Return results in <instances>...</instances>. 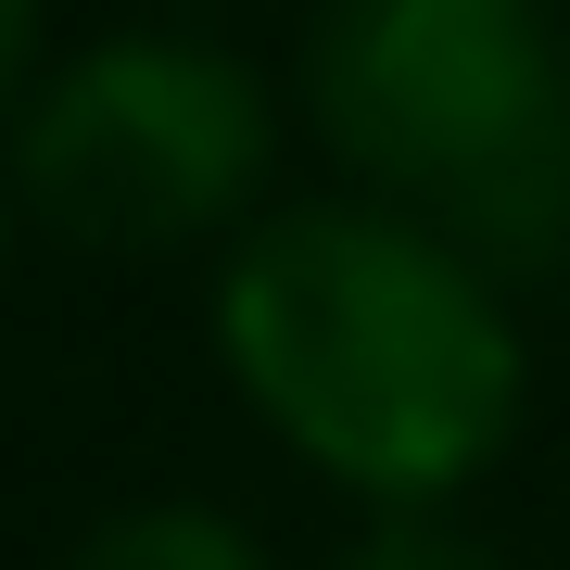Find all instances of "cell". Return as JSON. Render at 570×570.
<instances>
[{
    "instance_id": "obj_1",
    "label": "cell",
    "mask_w": 570,
    "mask_h": 570,
    "mask_svg": "<svg viewBox=\"0 0 570 570\" xmlns=\"http://www.w3.org/2000/svg\"><path fill=\"white\" fill-rule=\"evenodd\" d=\"M228 393L279 431L317 482L381 508H456L532 406V330L444 228L317 190L266 204L216 254L204 292Z\"/></svg>"
},
{
    "instance_id": "obj_2",
    "label": "cell",
    "mask_w": 570,
    "mask_h": 570,
    "mask_svg": "<svg viewBox=\"0 0 570 570\" xmlns=\"http://www.w3.org/2000/svg\"><path fill=\"white\" fill-rule=\"evenodd\" d=\"M292 102L367 204L444 228L494 292L570 266V13L558 0H317Z\"/></svg>"
},
{
    "instance_id": "obj_3",
    "label": "cell",
    "mask_w": 570,
    "mask_h": 570,
    "mask_svg": "<svg viewBox=\"0 0 570 570\" xmlns=\"http://www.w3.org/2000/svg\"><path fill=\"white\" fill-rule=\"evenodd\" d=\"M0 165L26 190V228L77 254L242 242L279 165V89L204 26H115L13 102Z\"/></svg>"
},
{
    "instance_id": "obj_4",
    "label": "cell",
    "mask_w": 570,
    "mask_h": 570,
    "mask_svg": "<svg viewBox=\"0 0 570 570\" xmlns=\"http://www.w3.org/2000/svg\"><path fill=\"white\" fill-rule=\"evenodd\" d=\"M63 570H279V558H266L228 508H204V494H140V508L89 520L77 546H63Z\"/></svg>"
},
{
    "instance_id": "obj_5",
    "label": "cell",
    "mask_w": 570,
    "mask_h": 570,
    "mask_svg": "<svg viewBox=\"0 0 570 570\" xmlns=\"http://www.w3.org/2000/svg\"><path fill=\"white\" fill-rule=\"evenodd\" d=\"M330 570H508V558H494L456 508H381V520L343 532V558H330Z\"/></svg>"
},
{
    "instance_id": "obj_6",
    "label": "cell",
    "mask_w": 570,
    "mask_h": 570,
    "mask_svg": "<svg viewBox=\"0 0 570 570\" xmlns=\"http://www.w3.org/2000/svg\"><path fill=\"white\" fill-rule=\"evenodd\" d=\"M39 0H0V127H13V102H26V89H39Z\"/></svg>"
},
{
    "instance_id": "obj_7",
    "label": "cell",
    "mask_w": 570,
    "mask_h": 570,
    "mask_svg": "<svg viewBox=\"0 0 570 570\" xmlns=\"http://www.w3.org/2000/svg\"><path fill=\"white\" fill-rule=\"evenodd\" d=\"M13 242H26V190H13V165H0V279H13Z\"/></svg>"
}]
</instances>
